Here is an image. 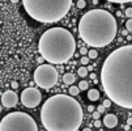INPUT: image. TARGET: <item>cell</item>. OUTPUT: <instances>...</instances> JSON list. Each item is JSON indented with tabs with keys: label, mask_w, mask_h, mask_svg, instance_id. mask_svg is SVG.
I'll list each match as a JSON object with an SVG mask.
<instances>
[{
	"label": "cell",
	"mask_w": 132,
	"mask_h": 131,
	"mask_svg": "<svg viewBox=\"0 0 132 131\" xmlns=\"http://www.w3.org/2000/svg\"><path fill=\"white\" fill-rule=\"evenodd\" d=\"M103 125L109 128H112L118 125V118L115 117V114H106L103 118Z\"/></svg>",
	"instance_id": "obj_10"
},
{
	"label": "cell",
	"mask_w": 132,
	"mask_h": 131,
	"mask_svg": "<svg viewBox=\"0 0 132 131\" xmlns=\"http://www.w3.org/2000/svg\"><path fill=\"white\" fill-rule=\"evenodd\" d=\"M100 115H101L100 111H97V110H96V111H93V119H96V121L100 119Z\"/></svg>",
	"instance_id": "obj_23"
},
{
	"label": "cell",
	"mask_w": 132,
	"mask_h": 131,
	"mask_svg": "<svg viewBox=\"0 0 132 131\" xmlns=\"http://www.w3.org/2000/svg\"><path fill=\"white\" fill-rule=\"evenodd\" d=\"M94 126H96V127H101V126H102V122H101L100 119H97V121H94Z\"/></svg>",
	"instance_id": "obj_25"
},
{
	"label": "cell",
	"mask_w": 132,
	"mask_h": 131,
	"mask_svg": "<svg viewBox=\"0 0 132 131\" xmlns=\"http://www.w3.org/2000/svg\"><path fill=\"white\" fill-rule=\"evenodd\" d=\"M43 60H45V59H43L42 57H41V58H38V63H39V66H41V63H42Z\"/></svg>",
	"instance_id": "obj_30"
},
{
	"label": "cell",
	"mask_w": 132,
	"mask_h": 131,
	"mask_svg": "<svg viewBox=\"0 0 132 131\" xmlns=\"http://www.w3.org/2000/svg\"><path fill=\"white\" fill-rule=\"evenodd\" d=\"M84 118L82 107L72 96L55 95L45 101L41 121L47 131H77Z\"/></svg>",
	"instance_id": "obj_2"
},
{
	"label": "cell",
	"mask_w": 132,
	"mask_h": 131,
	"mask_svg": "<svg viewBox=\"0 0 132 131\" xmlns=\"http://www.w3.org/2000/svg\"><path fill=\"white\" fill-rule=\"evenodd\" d=\"M80 52H81V55H82V57H85V55H88L89 50H88L86 47H81V49H80Z\"/></svg>",
	"instance_id": "obj_22"
},
{
	"label": "cell",
	"mask_w": 132,
	"mask_h": 131,
	"mask_svg": "<svg viewBox=\"0 0 132 131\" xmlns=\"http://www.w3.org/2000/svg\"><path fill=\"white\" fill-rule=\"evenodd\" d=\"M124 16L128 17V18H132V8H131V7H129V8H126V11H124Z\"/></svg>",
	"instance_id": "obj_17"
},
{
	"label": "cell",
	"mask_w": 132,
	"mask_h": 131,
	"mask_svg": "<svg viewBox=\"0 0 132 131\" xmlns=\"http://www.w3.org/2000/svg\"><path fill=\"white\" fill-rule=\"evenodd\" d=\"M82 131H92V130H90V128H89V127H85V128H84V130H82Z\"/></svg>",
	"instance_id": "obj_32"
},
{
	"label": "cell",
	"mask_w": 132,
	"mask_h": 131,
	"mask_svg": "<svg viewBox=\"0 0 132 131\" xmlns=\"http://www.w3.org/2000/svg\"><path fill=\"white\" fill-rule=\"evenodd\" d=\"M88 98L90 101H97L100 100V90L98 89H89L88 90Z\"/></svg>",
	"instance_id": "obj_12"
},
{
	"label": "cell",
	"mask_w": 132,
	"mask_h": 131,
	"mask_svg": "<svg viewBox=\"0 0 132 131\" xmlns=\"http://www.w3.org/2000/svg\"><path fill=\"white\" fill-rule=\"evenodd\" d=\"M76 5H77V8H84V7H86V2L85 0H79L76 3Z\"/></svg>",
	"instance_id": "obj_19"
},
{
	"label": "cell",
	"mask_w": 132,
	"mask_h": 131,
	"mask_svg": "<svg viewBox=\"0 0 132 131\" xmlns=\"http://www.w3.org/2000/svg\"><path fill=\"white\" fill-rule=\"evenodd\" d=\"M88 110H89V111H92V113H93V111H94V106L89 105V106H88Z\"/></svg>",
	"instance_id": "obj_28"
},
{
	"label": "cell",
	"mask_w": 132,
	"mask_h": 131,
	"mask_svg": "<svg viewBox=\"0 0 132 131\" xmlns=\"http://www.w3.org/2000/svg\"><path fill=\"white\" fill-rule=\"evenodd\" d=\"M12 88L13 89H17L18 88V83L17 81H12Z\"/></svg>",
	"instance_id": "obj_26"
},
{
	"label": "cell",
	"mask_w": 132,
	"mask_h": 131,
	"mask_svg": "<svg viewBox=\"0 0 132 131\" xmlns=\"http://www.w3.org/2000/svg\"><path fill=\"white\" fill-rule=\"evenodd\" d=\"M117 16H119V17H122V16H123V13H122L120 11H118V12H117Z\"/></svg>",
	"instance_id": "obj_31"
},
{
	"label": "cell",
	"mask_w": 132,
	"mask_h": 131,
	"mask_svg": "<svg viewBox=\"0 0 132 131\" xmlns=\"http://www.w3.org/2000/svg\"><path fill=\"white\" fill-rule=\"evenodd\" d=\"M77 73H79V76H80V78H86V76H88V73H89V71H88V68H85V67L82 66L81 68H79Z\"/></svg>",
	"instance_id": "obj_14"
},
{
	"label": "cell",
	"mask_w": 132,
	"mask_h": 131,
	"mask_svg": "<svg viewBox=\"0 0 132 131\" xmlns=\"http://www.w3.org/2000/svg\"><path fill=\"white\" fill-rule=\"evenodd\" d=\"M80 62H81V64H82V66H86V64H89L90 59H89L88 57H82V58L80 59Z\"/></svg>",
	"instance_id": "obj_20"
},
{
	"label": "cell",
	"mask_w": 132,
	"mask_h": 131,
	"mask_svg": "<svg viewBox=\"0 0 132 131\" xmlns=\"http://www.w3.org/2000/svg\"><path fill=\"white\" fill-rule=\"evenodd\" d=\"M131 4H132V2H131Z\"/></svg>",
	"instance_id": "obj_33"
},
{
	"label": "cell",
	"mask_w": 132,
	"mask_h": 131,
	"mask_svg": "<svg viewBox=\"0 0 132 131\" xmlns=\"http://www.w3.org/2000/svg\"><path fill=\"white\" fill-rule=\"evenodd\" d=\"M126 29L128 32H132V18H128V21L126 22Z\"/></svg>",
	"instance_id": "obj_18"
},
{
	"label": "cell",
	"mask_w": 132,
	"mask_h": 131,
	"mask_svg": "<svg viewBox=\"0 0 132 131\" xmlns=\"http://www.w3.org/2000/svg\"><path fill=\"white\" fill-rule=\"evenodd\" d=\"M111 104H112V101H111V100H109V98H106V100L103 101V104H102V105H103L105 107H110V106H111Z\"/></svg>",
	"instance_id": "obj_21"
},
{
	"label": "cell",
	"mask_w": 132,
	"mask_h": 131,
	"mask_svg": "<svg viewBox=\"0 0 132 131\" xmlns=\"http://www.w3.org/2000/svg\"><path fill=\"white\" fill-rule=\"evenodd\" d=\"M26 13L33 20L52 24L60 21L71 9V0H22Z\"/></svg>",
	"instance_id": "obj_5"
},
{
	"label": "cell",
	"mask_w": 132,
	"mask_h": 131,
	"mask_svg": "<svg viewBox=\"0 0 132 131\" xmlns=\"http://www.w3.org/2000/svg\"><path fill=\"white\" fill-rule=\"evenodd\" d=\"M79 37L90 47L109 46L117 37L118 24L112 13L106 9H90L79 21Z\"/></svg>",
	"instance_id": "obj_3"
},
{
	"label": "cell",
	"mask_w": 132,
	"mask_h": 131,
	"mask_svg": "<svg viewBox=\"0 0 132 131\" xmlns=\"http://www.w3.org/2000/svg\"><path fill=\"white\" fill-rule=\"evenodd\" d=\"M2 104L3 106L11 109V107H14L17 104H18V96L14 90H5L3 95H2Z\"/></svg>",
	"instance_id": "obj_9"
},
{
	"label": "cell",
	"mask_w": 132,
	"mask_h": 131,
	"mask_svg": "<svg viewBox=\"0 0 132 131\" xmlns=\"http://www.w3.org/2000/svg\"><path fill=\"white\" fill-rule=\"evenodd\" d=\"M100 79L109 100L132 109V45L118 47L107 55Z\"/></svg>",
	"instance_id": "obj_1"
},
{
	"label": "cell",
	"mask_w": 132,
	"mask_h": 131,
	"mask_svg": "<svg viewBox=\"0 0 132 131\" xmlns=\"http://www.w3.org/2000/svg\"><path fill=\"white\" fill-rule=\"evenodd\" d=\"M75 80H76V78H75V75L71 73V72H67L63 75V83L67 84V85H72L75 83Z\"/></svg>",
	"instance_id": "obj_11"
},
{
	"label": "cell",
	"mask_w": 132,
	"mask_h": 131,
	"mask_svg": "<svg viewBox=\"0 0 132 131\" xmlns=\"http://www.w3.org/2000/svg\"><path fill=\"white\" fill-rule=\"evenodd\" d=\"M42 93L39 89L26 88L21 92V104L25 107H37L41 104Z\"/></svg>",
	"instance_id": "obj_8"
},
{
	"label": "cell",
	"mask_w": 132,
	"mask_h": 131,
	"mask_svg": "<svg viewBox=\"0 0 132 131\" xmlns=\"http://www.w3.org/2000/svg\"><path fill=\"white\" fill-rule=\"evenodd\" d=\"M90 79H92L93 81H96V79H97V78H96V73H90Z\"/></svg>",
	"instance_id": "obj_27"
},
{
	"label": "cell",
	"mask_w": 132,
	"mask_h": 131,
	"mask_svg": "<svg viewBox=\"0 0 132 131\" xmlns=\"http://www.w3.org/2000/svg\"><path fill=\"white\" fill-rule=\"evenodd\" d=\"M127 125H128V126H132V118H128V119H127Z\"/></svg>",
	"instance_id": "obj_29"
},
{
	"label": "cell",
	"mask_w": 132,
	"mask_h": 131,
	"mask_svg": "<svg viewBox=\"0 0 132 131\" xmlns=\"http://www.w3.org/2000/svg\"><path fill=\"white\" fill-rule=\"evenodd\" d=\"M68 92H69V95H71L72 97H75V96H77L79 93H80V88H79V87H75V85H71V87L68 88Z\"/></svg>",
	"instance_id": "obj_13"
},
{
	"label": "cell",
	"mask_w": 132,
	"mask_h": 131,
	"mask_svg": "<svg viewBox=\"0 0 132 131\" xmlns=\"http://www.w3.org/2000/svg\"><path fill=\"white\" fill-rule=\"evenodd\" d=\"M38 50L50 64H64L75 55L76 41L69 30L56 26L47 29L41 35Z\"/></svg>",
	"instance_id": "obj_4"
},
{
	"label": "cell",
	"mask_w": 132,
	"mask_h": 131,
	"mask_svg": "<svg viewBox=\"0 0 132 131\" xmlns=\"http://www.w3.org/2000/svg\"><path fill=\"white\" fill-rule=\"evenodd\" d=\"M131 131H132V128H131Z\"/></svg>",
	"instance_id": "obj_34"
},
{
	"label": "cell",
	"mask_w": 132,
	"mask_h": 131,
	"mask_svg": "<svg viewBox=\"0 0 132 131\" xmlns=\"http://www.w3.org/2000/svg\"><path fill=\"white\" fill-rule=\"evenodd\" d=\"M34 81L42 89H51L58 83V71L52 64H41L34 71Z\"/></svg>",
	"instance_id": "obj_7"
},
{
	"label": "cell",
	"mask_w": 132,
	"mask_h": 131,
	"mask_svg": "<svg viewBox=\"0 0 132 131\" xmlns=\"http://www.w3.org/2000/svg\"><path fill=\"white\" fill-rule=\"evenodd\" d=\"M105 109H106V107H105L103 105H100V106L97 107V111H100V113L102 114V113H105Z\"/></svg>",
	"instance_id": "obj_24"
},
{
	"label": "cell",
	"mask_w": 132,
	"mask_h": 131,
	"mask_svg": "<svg viewBox=\"0 0 132 131\" xmlns=\"http://www.w3.org/2000/svg\"><path fill=\"white\" fill-rule=\"evenodd\" d=\"M88 58H89V59H96V58H98V51H97L96 49L89 50V52H88Z\"/></svg>",
	"instance_id": "obj_15"
},
{
	"label": "cell",
	"mask_w": 132,
	"mask_h": 131,
	"mask_svg": "<svg viewBox=\"0 0 132 131\" xmlns=\"http://www.w3.org/2000/svg\"><path fill=\"white\" fill-rule=\"evenodd\" d=\"M0 131H38V126L31 115L22 111H13L2 119Z\"/></svg>",
	"instance_id": "obj_6"
},
{
	"label": "cell",
	"mask_w": 132,
	"mask_h": 131,
	"mask_svg": "<svg viewBox=\"0 0 132 131\" xmlns=\"http://www.w3.org/2000/svg\"><path fill=\"white\" fill-rule=\"evenodd\" d=\"M79 88H80V90H86V89H89V83L82 80L79 83Z\"/></svg>",
	"instance_id": "obj_16"
}]
</instances>
